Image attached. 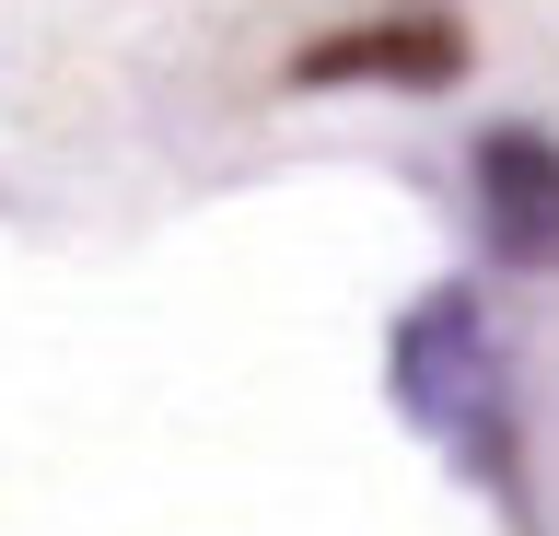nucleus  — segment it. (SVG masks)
<instances>
[{"instance_id":"nucleus-3","label":"nucleus","mask_w":559,"mask_h":536,"mask_svg":"<svg viewBox=\"0 0 559 536\" xmlns=\"http://www.w3.org/2000/svg\"><path fill=\"white\" fill-rule=\"evenodd\" d=\"M443 71H454L443 24H349L292 59V82H443Z\"/></svg>"},{"instance_id":"nucleus-2","label":"nucleus","mask_w":559,"mask_h":536,"mask_svg":"<svg viewBox=\"0 0 559 536\" xmlns=\"http://www.w3.org/2000/svg\"><path fill=\"white\" fill-rule=\"evenodd\" d=\"M478 234L501 269H559V141L536 129L478 141Z\"/></svg>"},{"instance_id":"nucleus-1","label":"nucleus","mask_w":559,"mask_h":536,"mask_svg":"<svg viewBox=\"0 0 559 536\" xmlns=\"http://www.w3.org/2000/svg\"><path fill=\"white\" fill-rule=\"evenodd\" d=\"M396 408H408L431 443L454 455L501 466L513 455V408H501V350H489V326L466 291H431L408 326H396Z\"/></svg>"}]
</instances>
